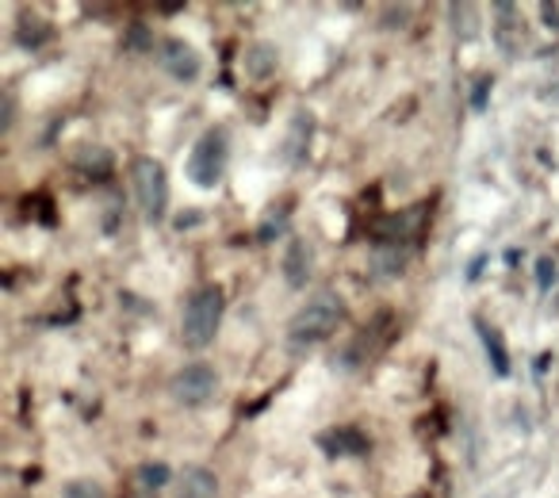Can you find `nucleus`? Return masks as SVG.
Returning <instances> with one entry per match:
<instances>
[{"instance_id":"f3484780","label":"nucleus","mask_w":559,"mask_h":498,"mask_svg":"<svg viewBox=\"0 0 559 498\" xmlns=\"http://www.w3.org/2000/svg\"><path fill=\"white\" fill-rule=\"evenodd\" d=\"M123 50H131V55H146V50H154V35H150V27L131 24V32L123 35Z\"/></svg>"},{"instance_id":"aec40b11","label":"nucleus","mask_w":559,"mask_h":498,"mask_svg":"<svg viewBox=\"0 0 559 498\" xmlns=\"http://www.w3.org/2000/svg\"><path fill=\"white\" fill-rule=\"evenodd\" d=\"M449 16L456 20V35L472 39V35H475V24H472V20H475V9H472V4H452Z\"/></svg>"},{"instance_id":"a211bd4d","label":"nucleus","mask_w":559,"mask_h":498,"mask_svg":"<svg viewBox=\"0 0 559 498\" xmlns=\"http://www.w3.org/2000/svg\"><path fill=\"white\" fill-rule=\"evenodd\" d=\"M288 215H292L288 208H280V215H276V211H272V215L264 218L261 226H257V241H276V234L288 230Z\"/></svg>"},{"instance_id":"412c9836","label":"nucleus","mask_w":559,"mask_h":498,"mask_svg":"<svg viewBox=\"0 0 559 498\" xmlns=\"http://www.w3.org/2000/svg\"><path fill=\"white\" fill-rule=\"evenodd\" d=\"M0 100H4V108H0V131L9 134L12 123H16V96H12L9 88H4V96H0Z\"/></svg>"},{"instance_id":"4468645a","label":"nucleus","mask_w":559,"mask_h":498,"mask_svg":"<svg viewBox=\"0 0 559 498\" xmlns=\"http://www.w3.org/2000/svg\"><path fill=\"white\" fill-rule=\"evenodd\" d=\"M73 165H78L81 173H88V177H108L111 173V154L104 146H81L78 157H73Z\"/></svg>"},{"instance_id":"6ab92c4d","label":"nucleus","mask_w":559,"mask_h":498,"mask_svg":"<svg viewBox=\"0 0 559 498\" xmlns=\"http://www.w3.org/2000/svg\"><path fill=\"white\" fill-rule=\"evenodd\" d=\"M62 498H108V490L96 479H70L62 487Z\"/></svg>"},{"instance_id":"5701e85b","label":"nucleus","mask_w":559,"mask_h":498,"mask_svg":"<svg viewBox=\"0 0 559 498\" xmlns=\"http://www.w3.org/2000/svg\"><path fill=\"white\" fill-rule=\"evenodd\" d=\"M383 20H388V27H406V20H411V9H388L383 12Z\"/></svg>"},{"instance_id":"ddd939ff","label":"nucleus","mask_w":559,"mask_h":498,"mask_svg":"<svg viewBox=\"0 0 559 498\" xmlns=\"http://www.w3.org/2000/svg\"><path fill=\"white\" fill-rule=\"evenodd\" d=\"M50 24L43 16H35V12H24V16H20V24H16V43L24 50H39V47H47L50 43Z\"/></svg>"},{"instance_id":"7ed1b4c3","label":"nucleus","mask_w":559,"mask_h":498,"mask_svg":"<svg viewBox=\"0 0 559 498\" xmlns=\"http://www.w3.org/2000/svg\"><path fill=\"white\" fill-rule=\"evenodd\" d=\"M226 162H230V134H226V127H207V131L195 139L192 154H188V180H192L195 188H218V180H223L226 173Z\"/></svg>"},{"instance_id":"4be33fe9","label":"nucleus","mask_w":559,"mask_h":498,"mask_svg":"<svg viewBox=\"0 0 559 498\" xmlns=\"http://www.w3.org/2000/svg\"><path fill=\"white\" fill-rule=\"evenodd\" d=\"M490 85H495V78H479V81H475V93H472V108H475V111H483V108H487Z\"/></svg>"},{"instance_id":"f257e3e1","label":"nucleus","mask_w":559,"mask_h":498,"mask_svg":"<svg viewBox=\"0 0 559 498\" xmlns=\"http://www.w3.org/2000/svg\"><path fill=\"white\" fill-rule=\"evenodd\" d=\"M345 322V299L334 292H319L314 299H307L288 322V345L292 349H314V345L330 342Z\"/></svg>"},{"instance_id":"20e7f679","label":"nucleus","mask_w":559,"mask_h":498,"mask_svg":"<svg viewBox=\"0 0 559 498\" xmlns=\"http://www.w3.org/2000/svg\"><path fill=\"white\" fill-rule=\"evenodd\" d=\"M131 188L146 223H162L169 215V177L157 157H134L131 162Z\"/></svg>"},{"instance_id":"39448f33","label":"nucleus","mask_w":559,"mask_h":498,"mask_svg":"<svg viewBox=\"0 0 559 498\" xmlns=\"http://www.w3.org/2000/svg\"><path fill=\"white\" fill-rule=\"evenodd\" d=\"M215 391H218V372L211 365H203V360L185 365L169 380V395L177 406H203L215 399Z\"/></svg>"},{"instance_id":"0eeeda50","label":"nucleus","mask_w":559,"mask_h":498,"mask_svg":"<svg viewBox=\"0 0 559 498\" xmlns=\"http://www.w3.org/2000/svg\"><path fill=\"white\" fill-rule=\"evenodd\" d=\"M319 449L326 452V456H368V452H372V437L360 426H353V422H342V426L322 429Z\"/></svg>"},{"instance_id":"393cba45","label":"nucleus","mask_w":559,"mask_h":498,"mask_svg":"<svg viewBox=\"0 0 559 498\" xmlns=\"http://www.w3.org/2000/svg\"><path fill=\"white\" fill-rule=\"evenodd\" d=\"M483 261H487V258H483V253H479V258H475V261H472V269H467V281H475V276H479Z\"/></svg>"},{"instance_id":"9d476101","label":"nucleus","mask_w":559,"mask_h":498,"mask_svg":"<svg viewBox=\"0 0 559 498\" xmlns=\"http://www.w3.org/2000/svg\"><path fill=\"white\" fill-rule=\"evenodd\" d=\"M475 334H479L483 353H487V360H490V372L502 376V380H506V376H510V349H506L502 330L490 327L487 319H475Z\"/></svg>"},{"instance_id":"f8f14e48","label":"nucleus","mask_w":559,"mask_h":498,"mask_svg":"<svg viewBox=\"0 0 559 498\" xmlns=\"http://www.w3.org/2000/svg\"><path fill=\"white\" fill-rule=\"evenodd\" d=\"M276 66H280V50L272 43H253L246 50V73L253 81H269L276 73Z\"/></svg>"},{"instance_id":"9b49d317","label":"nucleus","mask_w":559,"mask_h":498,"mask_svg":"<svg viewBox=\"0 0 559 498\" xmlns=\"http://www.w3.org/2000/svg\"><path fill=\"white\" fill-rule=\"evenodd\" d=\"M173 498H218V475L203 464H188L177 479V495Z\"/></svg>"},{"instance_id":"a878e982","label":"nucleus","mask_w":559,"mask_h":498,"mask_svg":"<svg viewBox=\"0 0 559 498\" xmlns=\"http://www.w3.org/2000/svg\"><path fill=\"white\" fill-rule=\"evenodd\" d=\"M411 498H421V495H411Z\"/></svg>"},{"instance_id":"f03ea898","label":"nucleus","mask_w":559,"mask_h":498,"mask_svg":"<svg viewBox=\"0 0 559 498\" xmlns=\"http://www.w3.org/2000/svg\"><path fill=\"white\" fill-rule=\"evenodd\" d=\"M223 311H226V296L218 284H200V288L188 296L185 315H180V342L185 349L203 353L215 342L218 327H223Z\"/></svg>"},{"instance_id":"b1692460","label":"nucleus","mask_w":559,"mask_h":498,"mask_svg":"<svg viewBox=\"0 0 559 498\" xmlns=\"http://www.w3.org/2000/svg\"><path fill=\"white\" fill-rule=\"evenodd\" d=\"M540 20L559 32V4H540Z\"/></svg>"},{"instance_id":"1a4fd4ad","label":"nucleus","mask_w":559,"mask_h":498,"mask_svg":"<svg viewBox=\"0 0 559 498\" xmlns=\"http://www.w3.org/2000/svg\"><path fill=\"white\" fill-rule=\"evenodd\" d=\"M311 265H314L311 241H307V238H292L288 249H284V261H280L284 284H288V288H307V281H311Z\"/></svg>"},{"instance_id":"423d86ee","label":"nucleus","mask_w":559,"mask_h":498,"mask_svg":"<svg viewBox=\"0 0 559 498\" xmlns=\"http://www.w3.org/2000/svg\"><path fill=\"white\" fill-rule=\"evenodd\" d=\"M157 62H162V70L169 73L173 81H180V85H192L203 70L200 55H195L192 43H185V39H162L157 43Z\"/></svg>"},{"instance_id":"2eb2a0df","label":"nucleus","mask_w":559,"mask_h":498,"mask_svg":"<svg viewBox=\"0 0 559 498\" xmlns=\"http://www.w3.org/2000/svg\"><path fill=\"white\" fill-rule=\"evenodd\" d=\"M134 479H139V487L142 490H162L165 483L173 479V472H169V464H162V460H146V464H139V472H134Z\"/></svg>"},{"instance_id":"dca6fc26","label":"nucleus","mask_w":559,"mask_h":498,"mask_svg":"<svg viewBox=\"0 0 559 498\" xmlns=\"http://www.w3.org/2000/svg\"><path fill=\"white\" fill-rule=\"evenodd\" d=\"M556 284H559V258L556 253H540V258H536V292L551 296Z\"/></svg>"},{"instance_id":"6e6552de","label":"nucleus","mask_w":559,"mask_h":498,"mask_svg":"<svg viewBox=\"0 0 559 498\" xmlns=\"http://www.w3.org/2000/svg\"><path fill=\"white\" fill-rule=\"evenodd\" d=\"M495 43L506 58H518L525 47V20L513 4H495Z\"/></svg>"}]
</instances>
